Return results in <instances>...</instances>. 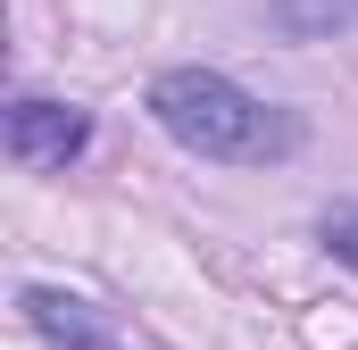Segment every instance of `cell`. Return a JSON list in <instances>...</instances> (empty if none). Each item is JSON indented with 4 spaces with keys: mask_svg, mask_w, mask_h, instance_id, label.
<instances>
[{
    "mask_svg": "<svg viewBox=\"0 0 358 350\" xmlns=\"http://www.w3.org/2000/svg\"><path fill=\"white\" fill-rule=\"evenodd\" d=\"M84 142H92V117L67 100H17L8 108V159L17 167H67Z\"/></svg>",
    "mask_w": 358,
    "mask_h": 350,
    "instance_id": "2",
    "label": "cell"
},
{
    "mask_svg": "<svg viewBox=\"0 0 358 350\" xmlns=\"http://www.w3.org/2000/svg\"><path fill=\"white\" fill-rule=\"evenodd\" d=\"M100 350H117V342H100Z\"/></svg>",
    "mask_w": 358,
    "mask_h": 350,
    "instance_id": "6",
    "label": "cell"
},
{
    "mask_svg": "<svg viewBox=\"0 0 358 350\" xmlns=\"http://www.w3.org/2000/svg\"><path fill=\"white\" fill-rule=\"evenodd\" d=\"M325 251L342 267H358V209H334V217H325Z\"/></svg>",
    "mask_w": 358,
    "mask_h": 350,
    "instance_id": "5",
    "label": "cell"
},
{
    "mask_svg": "<svg viewBox=\"0 0 358 350\" xmlns=\"http://www.w3.org/2000/svg\"><path fill=\"white\" fill-rule=\"evenodd\" d=\"M25 317L50 334V342H67V350H100L108 334H100V317H92L84 300H67V292H50V284H34L25 292Z\"/></svg>",
    "mask_w": 358,
    "mask_h": 350,
    "instance_id": "3",
    "label": "cell"
},
{
    "mask_svg": "<svg viewBox=\"0 0 358 350\" xmlns=\"http://www.w3.org/2000/svg\"><path fill=\"white\" fill-rule=\"evenodd\" d=\"M150 117L192 159H217V167H275V159L300 150V117L259 100V92H242L217 67H167L150 84Z\"/></svg>",
    "mask_w": 358,
    "mask_h": 350,
    "instance_id": "1",
    "label": "cell"
},
{
    "mask_svg": "<svg viewBox=\"0 0 358 350\" xmlns=\"http://www.w3.org/2000/svg\"><path fill=\"white\" fill-rule=\"evenodd\" d=\"M267 17L283 42H325V34L358 25V0H267Z\"/></svg>",
    "mask_w": 358,
    "mask_h": 350,
    "instance_id": "4",
    "label": "cell"
}]
</instances>
